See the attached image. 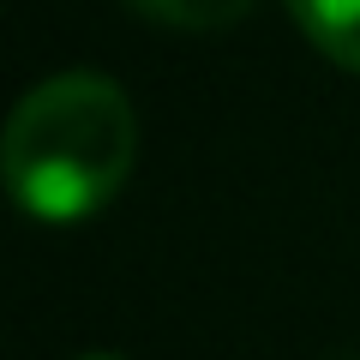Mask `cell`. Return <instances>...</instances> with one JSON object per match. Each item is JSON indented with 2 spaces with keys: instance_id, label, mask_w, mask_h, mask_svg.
Here are the masks:
<instances>
[{
  "instance_id": "1",
  "label": "cell",
  "mask_w": 360,
  "mask_h": 360,
  "mask_svg": "<svg viewBox=\"0 0 360 360\" xmlns=\"http://www.w3.org/2000/svg\"><path fill=\"white\" fill-rule=\"evenodd\" d=\"M139 156V115L103 72L42 78L6 120L0 168L18 210L37 222H78L120 193Z\"/></svg>"
},
{
  "instance_id": "2",
  "label": "cell",
  "mask_w": 360,
  "mask_h": 360,
  "mask_svg": "<svg viewBox=\"0 0 360 360\" xmlns=\"http://www.w3.org/2000/svg\"><path fill=\"white\" fill-rule=\"evenodd\" d=\"M288 18L324 60L360 72V0H288Z\"/></svg>"
},
{
  "instance_id": "3",
  "label": "cell",
  "mask_w": 360,
  "mask_h": 360,
  "mask_svg": "<svg viewBox=\"0 0 360 360\" xmlns=\"http://www.w3.org/2000/svg\"><path fill=\"white\" fill-rule=\"evenodd\" d=\"M127 6L168 30H229L252 13V0H127Z\"/></svg>"
},
{
  "instance_id": "4",
  "label": "cell",
  "mask_w": 360,
  "mask_h": 360,
  "mask_svg": "<svg viewBox=\"0 0 360 360\" xmlns=\"http://www.w3.org/2000/svg\"><path fill=\"white\" fill-rule=\"evenodd\" d=\"M78 360H120V354H78Z\"/></svg>"
}]
</instances>
